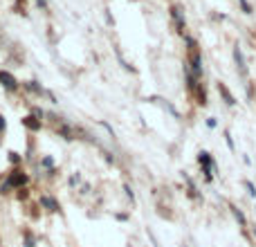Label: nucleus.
Returning <instances> with one entry per match:
<instances>
[{
	"label": "nucleus",
	"instance_id": "nucleus-9",
	"mask_svg": "<svg viewBox=\"0 0 256 247\" xmlns=\"http://www.w3.org/2000/svg\"><path fill=\"white\" fill-rule=\"evenodd\" d=\"M229 211H232V216L238 220V225H241V227L245 229V227H247V218H245V214H243V211L238 209L236 205H229Z\"/></svg>",
	"mask_w": 256,
	"mask_h": 247
},
{
	"label": "nucleus",
	"instance_id": "nucleus-22",
	"mask_svg": "<svg viewBox=\"0 0 256 247\" xmlns=\"http://www.w3.org/2000/svg\"><path fill=\"white\" fill-rule=\"evenodd\" d=\"M254 238H256V227H254Z\"/></svg>",
	"mask_w": 256,
	"mask_h": 247
},
{
	"label": "nucleus",
	"instance_id": "nucleus-21",
	"mask_svg": "<svg viewBox=\"0 0 256 247\" xmlns=\"http://www.w3.org/2000/svg\"><path fill=\"white\" fill-rule=\"evenodd\" d=\"M36 4H38L40 9H47V0H36Z\"/></svg>",
	"mask_w": 256,
	"mask_h": 247
},
{
	"label": "nucleus",
	"instance_id": "nucleus-17",
	"mask_svg": "<svg viewBox=\"0 0 256 247\" xmlns=\"http://www.w3.org/2000/svg\"><path fill=\"white\" fill-rule=\"evenodd\" d=\"M225 142H227L229 151H234V148H236V146H234V139H232V135H229V130H227V133H225Z\"/></svg>",
	"mask_w": 256,
	"mask_h": 247
},
{
	"label": "nucleus",
	"instance_id": "nucleus-5",
	"mask_svg": "<svg viewBox=\"0 0 256 247\" xmlns=\"http://www.w3.org/2000/svg\"><path fill=\"white\" fill-rule=\"evenodd\" d=\"M171 18H173L175 25H178V31H184L187 20H184V13H182V9H180L178 4H173V7H171Z\"/></svg>",
	"mask_w": 256,
	"mask_h": 247
},
{
	"label": "nucleus",
	"instance_id": "nucleus-19",
	"mask_svg": "<svg viewBox=\"0 0 256 247\" xmlns=\"http://www.w3.org/2000/svg\"><path fill=\"white\" fill-rule=\"evenodd\" d=\"M216 126H218L216 117H209V119H207V128H216Z\"/></svg>",
	"mask_w": 256,
	"mask_h": 247
},
{
	"label": "nucleus",
	"instance_id": "nucleus-4",
	"mask_svg": "<svg viewBox=\"0 0 256 247\" xmlns=\"http://www.w3.org/2000/svg\"><path fill=\"white\" fill-rule=\"evenodd\" d=\"M0 85H2L4 90H16L18 88V81H16V76H13L11 72L0 70Z\"/></svg>",
	"mask_w": 256,
	"mask_h": 247
},
{
	"label": "nucleus",
	"instance_id": "nucleus-3",
	"mask_svg": "<svg viewBox=\"0 0 256 247\" xmlns=\"http://www.w3.org/2000/svg\"><path fill=\"white\" fill-rule=\"evenodd\" d=\"M234 63H236L238 74H241V76H247V63H245V56H243L241 45H234Z\"/></svg>",
	"mask_w": 256,
	"mask_h": 247
},
{
	"label": "nucleus",
	"instance_id": "nucleus-8",
	"mask_svg": "<svg viewBox=\"0 0 256 247\" xmlns=\"http://www.w3.org/2000/svg\"><path fill=\"white\" fill-rule=\"evenodd\" d=\"M153 101H155V103H160V106H162V108H164V110H166V112H171V115H173V117H175V119H180V112H178V110H175V108H173V106H171V103H169V101H166V99H164V97H153Z\"/></svg>",
	"mask_w": 256,
	"mask_h": 247
},
{
	"label": "nucleus",
	"instance_id": "nucleus-6",
	"mask_svg": "<svg viewBox=\"0 0 256 247\" xmlns=\"http://www.w3.org/2000/svg\"><path fill=\"white\" fill-rule=\"evenodd\" d=\"M218 92H220V97H223V101L227 103V106H236V97L229 92L225 83H218Z\"/></svg>",
	"mask_w": 256,
	"mask_h": 247
},
{
	"label": "nucleus",
	"instance_id": "nucleus-13",
	"mask_svg": "<svg viewBox=\"0 0 256 247\" xmlns=\"http://www.w3.org/2000/svg\"><path fill=\"white\" fill-rule=\"evenodd\" d=\"M25 247H36V238H34V236H31V234H29V232H27V234H25Z\"/></svg>",
	"mask_w": 256,
	"mask_h": 247
},
{
	"label": "nucleus",
	"instance_id": "nucleus-16",
	"mask_svg": "<svg viewBox=\"0 0 256 247\" xmlns=\"http://www.w3.org/2000/svg\"><path fill=\"white\" fill-rule=\"evenodd\" d=\"M238 2H241V9H243V11H245V13H252V4L247 2V0H238Z\"/></svg>",
	"mask_w": 256,
	"mask_h": 247
},
{
	"label": "nucleus",
	"instance_id": "nucleus-14",
	"mask_svg": "<svg viewBox=\"0 0 256 247\" xmlns=\"http://www.w3.org/2000/svg\"><path fill=\"white\" fill-rule=\"evenodd\" d=\"M43 166H45V169H54V157L52 155H45L43 157Z\"/></svg>",
	"mask_w": 256,
	"mask_h": 247
},
{
	"label": "nucleus",
	"instance_id": "nucleus-10",
	"mask_svg": "<svg viewBox=\"0 0 256 247\" xmlns=\"http://www.w3.org/2000/svg\"><path fill=\"white\" fill-rule=\"evenodd\" d=\"M25 88H27V92H34V94H47V90L40 88L38 81H27Z\"/></svg>",
	"mask_w": 256,
	"mask_h": 247
},
{
	"label": "nucleus",
	"instance_id": "nucleus-20",
	"mask_svg": "<svg viewBox=\"0 0 256 247\" xmlns=\"http://www.w3.org/2000/svg\"><path fill=\"white\" fill-rule=\"evenodd\" d=\"M124 191H126V198H128V200H135V196H133V191H130V187H128V184H126V187H124Z\"/></svg>",
	"mask_w": 256,
	"mask_h": 247
},
{
	"label": "nucleus",
	"instance_id": "nucleus-18",
	"mask_svg": "<svg viewBox=\"0 0 256 247\" xmlns=\"http://www.w3.org/2000/svg\"><path fill=\"white\" fill-rule=\"evenodd\" d=\"M4 130H7V121H4V117H2V115H0V139H2Z\"/></svg>",
	"mask_w": 256,
	"mask_h": 247
},
{
	"label": "nucleus",
	"instance_id": "nucleus-7",
	"mask_svg": "<svg viewBox=\"0 0 256 247\" xmlns=\"http://www.w3.org/2000/svg\"><path fill=\"white\" fill-rule=\"evenodd\" d=\"M40 205H43L47 211H52V214H56V211H61V205H58V202L54 200L52 196H43V198H40Z\"/></svg>",
	"mask_w": 256,
	"mask_h": 247
},
{
	"label": "nucleus",
	"instance_id": "nucleus-15",
	"mask_svg": "<svg viewBox=\"0 0 256 247\" xmlns=\"http://www.w3.org/2000/svg\"><path fill=\"white\" fill-rule=\"evenodd\" d=\"M245 189H247V193H250L252 198H256V187L250 182V180H245Z\"/></svg>",
	"mask_w": 256,
	"mask_h": 247
},
{
	"label": "nucleus",
	"instance_id": "nucleus-11",
	"mask_svg": "<svg viewBox=\"0 0 256 247\" xmlns=\"http://www.w3.org/2000/svg\"><path fill=\"white\" fill-rule=\"evenodd\" d=\"M22 124L27 126V128H31V130H40V121L36 119L34 115H29V117H25V121H22Z\"/></svg>",
	"mask_w": 256,
	"mask_h": 247
},
{
	"label": "nucleus",
	"instance_id": "nucleus-1",
	"mask_svg": "<svg viewBox=\"0 0 256 247\" xmlns=\"http://www.w3.org/2000/svg\"><path fill=\"white\" fill-rule=\"evenodd\" d=\"M27 182H29V175L16 169L13 173H9V178H7V180H4V184L0 187V193H9L11 189H22Z\"/></svg>",
	"mask_w": 256,
	"mask_h": 247
},
{
	"label": "nucleus",
	"instance_id": "nucleus-2",
	"mask_svg": "<svg viewBox=\"0 0 256 247\" xmlns=\"http://www.w3.org/2000/svg\"><path fill=\"white\" fill-rule=\"evenodd\" d=\"M198 164H200L202 173H205V180H207V182H211V180H214V175H216V160H214V155H211V153H207V151H200V153H198Z\"/></svg>",
	"mask_w": 256,
	"mask_h": 247
},
{
	"label": "nucleus",
	"instance_id": "nucleus-12",
	"mask_svg": "<svg viewBox=\"0 0 256 247\" xmlns=\"http://www.w3.org/2000/svg\"><path fill=\"white\" fill-rule=\"evenodd\" d=\"M7 155H9V157H7V160H9V162H11V164H20V155H18V153L9 151V153H7Z\"/></svg>",
	"mask_w": 256,
	"mask_h": 247
}]
</instances>
